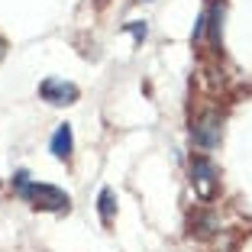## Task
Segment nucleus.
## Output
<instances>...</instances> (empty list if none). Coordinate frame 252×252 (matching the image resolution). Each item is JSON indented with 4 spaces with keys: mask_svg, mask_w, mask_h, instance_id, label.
I'll return each instance as SVG.
<instances>
[{
    "mask_svg": "<svg viewBox=\"0 0 252 252\" xmlns=\"http://www.w3.org/2000/svg\"><path fill=\"white\" fill-rule=\"evenodd\" d=\"M13 188H16V191H20L26 200H32L36 207H42V210H68V204H71V197H68L62 188L36 185V181H30V175H26V171H16Z\"/></svg>",
    "mask_w": 252,
    "mask_h": 252,
    "instance_id": "1",
    "label": "nucleus"
},
{
    "mask_svg": "<svg viewBox=\"0 0 252 252\" xmlns=\"http://www.w3.org/2000/svg\"><path fill=\"white\" fill-rule=\"evenodd\" d=\"M39 94H42V100H49V104H55V107L74 104V100H78V88H74L71 81H59V78H49V81H42Z\"/></svg>",
    "mask_w": 252,
    "mask_h": 252,
    "instance_id": "2",
    "label": "nucleus"
},
{
    "mask_svg": "<svg viewBox=\"0 0 252 252\" xmlns=\"http://www.w3.org/2000/svg\"><path fill=\"white\" fill-rule=\"evenodd\" d=\"M191 181H194V188H197L200 197H210V194H214L217 171H214V165H210L204 156H197V158L191 162Z\"/></svg>",
    "mask_w": 252,
    "mask_h": 252,
    "instance_id": "3",
    "label": "nucleus"
},
{
    "mask_svg": "<svg viewBox=\"0 0 252 252\" xmlns=\"http://www.w3.org/2000/svg\"><path fill=\"white\" fill-rule=\"evenodd\" d=\"M194 142L200 149H214L220 142V117L217 113H207V117H200L197 126H194Z\"/></svg>",
    "mask_w": 252,
    "mask_h": 252,
    "instance_id": "4",
    "label": "nucleus"
},
{
    "mask_svg": "<svg viewBox=\"0 0 252 252\" xmlns=\"http://www.w3.org/2000/svg\"><path fill=\"white\" fill-rule=\"evenodd\" d=\"M220 20H223V3L214 0L210 10L204 13V26L210 30V45H214V49H220Z\"/></svg>",
    "mask_w": 252,
    "mask_h": 252,
    "instance_id": "5",
    "label": "nucleus"
},
{
    "mask_svg": "<svg viewBox=\"0 0 252 252\" xmlns=\"http://www.w3.org/2000/svg\"><path fill=\"white\" fill-rule=\"evenodd\" d=\"M52 152H55V158H68L71 156V126L68 123H62L52 133Z\"/></svg>",
    "mask_w": 252,
    "mask_h": 252,
    "instance_id": "6",
    "label": "nucleus"
},
{
    "mask_svg": "<svg viewBox=\"0 0 252 252\" xmlns=\"http://www.w3.org/2000/svg\"><path fill=\"white\" fill-rule=\"evenodd\" d=\"M113 207H117V204H113V191H110V188H104V191H100V217H104V223H110Z\"/></svg>",
    "mask_w": 252,
    "mask_h": 252,
    "instance_id": "7",
    "label": "nucleus"
},
{
    "mask_svg": "<svg viewBox=\"0 0 252 252\" xmlns=\"http://www.w3.org/2000/svg\"><path fill=\"white\" fill-rule=\"evenodd\" d=\"M129 32H133L136 39H146V23H133V26H129Z\"/></svg>",
    "mask_w": 252,
    "mask_h": 252,
    "instance_id": "8",
    "label": "nucleus"
}]
</instances>
